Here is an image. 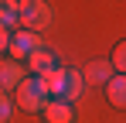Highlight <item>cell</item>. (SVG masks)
<instances>
[{"instance_id":"obj_12","label":"cell","mask_w":126,"mask_h":123,"mask_svg":"<svg viewBox=\"0 0 126 123\" xmlns=\"http://www.w3.org/2000/svg\"><path fill=\"white\" fill-rule=\"evenodd\" d=\"M10 113H14V102H10V96L0 89V123H7V120H10Z\"/></svg>"},{"instance_id":"obj_11","label":"cell","mask_w":126,"mask_h":123,"mask_svg":"<svg viewBox=\"0 0 126 123\" xmlns=\"http://www.w3.org/2000/svg\"><path fill=\"white\" fill-rule=\"evenodd\" d=\"M119 75H126V41H119L116 44V51H112V62H109Z\"/></svg>"},{"instance_id":"obj_13","label":"cell","mask_w":126,"mask_h":123,"mask_svg":"<svg viewBox=\"0 0 126 123\" xmlns=\"http://www.w3.org/2000/svg\"><path fill=\"white\" fill-rule=\"evenodd\" d=\"M7 44H10V31L0 27V51H7Z\"/></svg>"},{"instance_id":"obj_3","label":"cell","mask_w":126,"mask_h":123,"mask_svg":"<svg viewBox=\"0 0 126 123\" xmlns=\"http://www.w3.org/2000/svg\"><path fill=\"white\" fill-rule=\"evenodd\" d=\"M38 48H41V38L34 31H17V34H10V44H7V51H10L14 62H27Z\"/></svg>"},{"instance_id":"obj_8","label":"cell","mask_w":126,"mask_h":123,"mask_svg":"<svg viewBox=\"0 0 126 123\" xmlns=\"http://www.w3.org/2000/svg\"><path fill=\"white\" fill-rule=\"evenodd\" d=\"M106 96L116 109H126V75H112L106 82Z\"/></svg>"},{"instance_id":"obj_1","label":"cell","mask_w":126,"mask_h":123,"mask_svg":"<svg viewBox=\"0 0 126 123\" xmlns=\"http://www.w3.org/2000/svg\"><path fill=\"white\" fill-rule=\"evenodd\" d=\"M17 24H21V31H44L48 24H51V7L44 3V0H24L21 7H17Z\"/></svg>"},{"instance_id":"obj_2","label":"cell","mask_w":126,"mask_h":123,"mask_svg":"<svg viewBox=\"0 0 126 123\" xmlns=\"http://www.w3.org/2000/svg\"><path fill=\"white\" fill-rule=\"evenodd\" d=\"M17 106H21L24 113H41L44 109V102H48V92H44V85L38 75H27V79L17 82Z\"/></svg>"},{"instance_id":"obj_6","label":"cell","mask_w":126,"mask_h":123,"mask_svg":"<svg viewBox=\"0 0 126 123\" xmlns=\"http://www.w3.org/2000/svg\"><path fill=\"white\" fill-rule=\"evenodd\" d=\"M27 68H31L34 75H48L51 68H58V62H55V51L41 44V48H38V51H34V55L27 58Z\"/></svg>"},{"instance_id":"obj_9","label":"cell","mask_w":126,"mask_h":123,"mask_svg":"<svg viewBox=\"0 0 126 123\" xmlns=\"http://www.w3.org/2000/svg\"><path fill=\"white\" fill-rule=\"evenodd\" d=\"M82 79L92 82V85H102V82L112 79V65H109V62H92V65L82 72Z\"/></svg>"},{"instance_id":"obj_4","label":"cell","mask_w":126,"mask_h":123,"mask_svg":"<svg viewBox=\"0 0 126 123\" xmlns=\"http://www.w3.org/2000/svg\"><path fill=\"white\" fill-rule=\"evenodd\" d=\"M41 113H44V123H75V109L65 99H48Z\"/></svg>"},{"instance_id":"obj_10","label":"cell","mask_w":126,"mask_h":123,"mask_svg":"<svg viewBox=\"0 0 126 123\" xmlns=\"http://www.w3.org/2000/svg\"><path fill=\"white\" fill-rule=\"evenodd\" d=\"M0 27H3V31L17 27V7H14L10 0H0Z\"/></svg>"},{"instance_id":"obj_7","label":"cell","mask_w":126,"mask_h":123,"mask_svg":"<svg viewBox=\"0 0 126 123\" xmlns=\"http://www.w3.org/2000/svg\"><path fill=\"white\" fill-rule=\"evenodd\" d=\"M82 89H85L82 72H75V68H65V79H62V99H65V102H75L79 96H82Z\"/></svg>"},{"instance_id":"obj_5","label":"cell","mask_w":126,"mask_h":123,"mask_svg":"<svg viewBox=\"0 0 126 123\" xmlns=\"http://www.w3.org/2000/svg\"><path fill=\"white\" fill-rule=\"evenodd\" d=\"M24 79V68H21V62H14V58H0V89L7 92V89H17V82Z\"/></svg>"},{"instance_id":"obj_14","label":"cell","mask_w":126,"mask_h":123,"mask_svg":"<svg viewBox=\"0 0 126 123\" xmlns=\"http://www.w3.org/2000/svg\"><path fill=\"white\" fill-rule=\"evenodd\" d=\"M10 3H14V7H21V3H24V0H10Z\"/></svg>"}]
</instances>
